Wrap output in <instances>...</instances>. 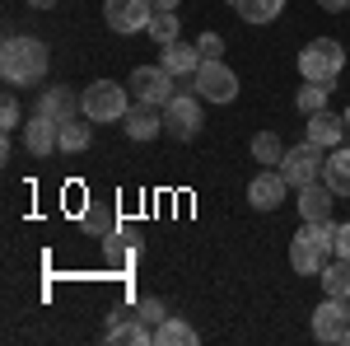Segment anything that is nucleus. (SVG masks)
I'll return each mask as SVG.
<instances>
[{
    "instance_id": "nucleus-21",
    "label": "nucleus",
    "mask_w": 350,
    "mask_h": 346,
    "mask_svg": "<svg viewBox=\"0 0 350 346\" xmlns=\"http://www.w3.org/2000/svg\"><path fill=\"white\" fill-rule=\"evenodd\" d=\"M154 342H159V346H196V342H201V332H196L191 323H183V319L168 314V319L154 328Z\"/></svg>"
},
{
    "instance_id": "nucleus-28",
    "label": "nucleus",
    "mask_w": 350,
    "mask_h": 346,
    "mask_svg": "<svg viewBox=\"0 0 350 346\" xmlns=\"http://www.w3.org/2000/svg\"><path fill=\"white\" fill-rule=\"evenodd\" d=\"M84 230H89L94 239L117 234V215H112V206H89V211H84Z\"/></svg>"
},
{
    "instance_id": "nucleus-12",
    "label": "nucleus",
    "mask_w": 350,
    "mask_h": 346,
    "mask_svg": "<svg viewBox=\"0 0 350 346\" xmlns=\"http://www.w3.org/2000/svg\"><path fill=\"white\" fill-rule=\"evenodd\" d=\"M346 136H350V127H346V117L341 112H313L308 117V127H304V140H313V145H323V150H336V145H346Z\"/></svg>"
},
{
    "instance_id": "nucleus-16",
    "label": "nucleus",
    "mask_w": 350,
    "mask_h": 346,
    "mask_svg": "<svg viewBox=\"0 0 350 346\" xmlns=\"http://www.w3.org/2000/svg\"><path fill=\"white\" fill-rule=\"evenodd\" d=\"M122 127L131 140H154L163 136V108H150V103H135L126 117H122Z\"/></svg>"
},
{
    "instance_id": "nucleus-15",
    "label": "nucleus",
    "mask_w": 350,
    "mask_h": 346,
    "mask_svg": "<svg viewBox=\"0 0 350 346\" xmlns=\"http://www.w3.org/2000/svg\"><path fill=\"white\" fill-rule=\"evenodd\" d=\"M299 215L304 220H332V206H336V192L318 178V183H308V187H299Z\"/></svg>"
},
{
    "instance_id": "nucleus-7",
    "label": "nucleus",
    "mask_w": 350,
    "mask_h": 346,
    "mask_svg": "<svg viewBox=\"0 0 350 346\" xmlns=\"http://www.w3.org/2000/svg\"><path fill=\"white\" fill-rule=\"evenodd\" d=\"M191 89H196L206 103H234V99H239V75H234L224 61H201V71L191 75Z\"/></svg>"
},
{
    "instance_id": "nucleus-22",
    "label": "nucleus",
    "mask_w": 350,
    "mask_h": 346,
    "mask_svg": "<svg viewBox=\"0 0 350 346\" xmlns=\"http://www.w3.org/2000/svg\"><path fill=\"white\" fill-rule=\"evenodd\" d=\"M94 145V122L89 117H70L66 127H61V150L66 155H84Z\"/></svg>"
},
{
    "instance_id": "nucleus-30",
    "label": "nucleus",
    "mask_w": 350,
    "mask_h": 346,
    "mask_svg": "<svg viewBox=\"0 0 350 346\" xmlns=\"http://www.w3.org/2000/svg\"><path fill=\"white\" fill-rule=\"evenodd\" d=\"M140 319L150 323V328H159L163 319H168V309H163V299H140V309H135Z\"/></svg>"
},
{
    "instance_id": "nucleus-29",
    "label": "nucleus",
    "mask_w": 350,
    "mask_h": 346,
    "mask_svg": "<svg viewBox=\"0 0 350 346\" xmlns=\"http://www.w3.org/2000/svg\"><path fill=\"white\" fill-rule=\"evenodd\" d=\"M0 132H24V108H19V99H14V94H5V99H0Z\"/></svg>"
},
{
    "instance_id": "nucleus-37",
    "label": "nucleus",
    "mask_w": 350,
    "mask_h": 346,
    "mask_svg": "<svg viewBox=\"0 0 350 346\" xmlns=\"http://www.w3.org/2000/svg\"><path fill=\"white\" fill-rule=\"evenodd\" d=\"M346 304H350V299H346Z\"/></svg>"
},
{
    "instance_id": "nucleus-4",
    "label": "nucleus",
    "mask_w": 350,
    "mask_h": 346,
    "mask_svg": "<svg viewBox=\"0 0 350 346\" xmlns=\"http://www.w3.org/2000/svg\"><path fill=\"white\" fill-rule=\"evenodd\" d=\"M323 169H327V150H323V145H313V140L290 145L285 160H280V173H285V183L295 187V192H299V187H308V183H318Z\"/></svg>"
},
{
    "instance_id": "nucleus-14",
    "label": "nucleus",
    "mask_w": 350,
    "mask_h": 346,
    "mask_svg": "<svg viewBox=\"0 0 350 346\" xmlns=\"http://www.w3.org/2000/svg\"><path fill=\"white\" fill-rule=\"evenodd\" d=\"M33 112H47L52 122H70V117H84V103H80V94L75 89H66V84H56V89H42V99H38V108Z\"/></svg>"
},
{
    "instance_id": "nucleus-38",
    "label": "nucleus",
    "mask_w": 350,
    "mask_h": 346,
    "mask_svg": "<svg viewBox=\"0 0 350 346\" xmlns=\"http://www.w3.org/2000/svg\"><path fill=\"white\" fill-rule=\"evenodd\" d=\"M346 14H350V10H346Z\"/></svg>"
},
{
    "instance_id": "nucleus-26",
    "label": "nucleus",
    "mask_w": 350,
    "mask_h": 346,
    "mask_svg": "<svg viewBox=\"0 0 350 346\" xmlns=\"http://www.w3.org/2000/svg\"><path fill=\"white\" fill-rule=\"evenodd\" d=\"M252 160L267 164V169H280V160H285V140L275 132H257L252 136Z\"/></svg>"
},
{
    "instance_id": "nucleus-8",
    "label": "nucleus",
    "mask_w": 350,
    "mask_h": 346,
    "mask_svg": "<svg viewBox=\"0 0 350 346\" xmlns=\"http://www.w3.org/2000/svg\"><path fill=\"white\" fill-rule=\"evenodd\" d=\"M103 19H108L112 33H145L150 19H154V5L150 0H103Z\"/></svg>"
},
{
    "instance_id": "nucleus-9",
    "label": "nucleus",
    "mask_w": 350,
    "mask_h": 346,
    "mask_svg": "<svg viewBox=\"0 0 350 346\" xmlns=\"http://www.w3.org/2000/svg\"><path fill=\"white\" fill-rule=\"evenodd\" d=\"M350 332V304L336 295H323V304L313 309V337L318 342H346Z\"/></svg>"
},
{
    "instance_id": "nucleus-32",
    "label": "nucleus",
    "mask_w": 350,
    "mask_h": 346,
    "mask_svg": "<svg viewBox=\"0 0 350 346\" xmlns=\"http://www.w3.org/2000/svg\"><path fill=\"white\" fill-rule=\"evenodd\" d=\"M336 258L350 262V225H336Z\"/></svg>"
},
{
    "instance_id": "nucleus-5",
    "label": "nucleus",
    "mask_w": 350,
    "mask_h": 346,
    "mask_svg": "<svg viewBox=\"0 0 350 346\" xmlns=\"http://www.w3.org/2000/svg\"><path fill=\"white\" fill-rule=\"evenodd\" d=\"M126 84H131L135 103H150V108H163L173 94H178V75H168L163 66H135Z\"/></svg>"
},
{
    "instance_id": "nucleus-3",
    "label": "nucleus",
    "mask_w": 350,
    "mask_h": 346,
    "mask_svg": "<svg viewBox=\"0 0 350 346\" xmlns=\"http://www.w3.org/2000/svg\"><path fill=\"white\" fill-rule=\"evenodd\" d=\"M341 71H346V47L336 38H313L299 52V75L304 80H341Z\"/></svg>"
},
{
    "instance_id": "nucleus-10",
    "label": "nucleus",
    "mask_w": 350,
    "mask_h": 346,
    "mask_svg": "<svg viewBox=\"0 0 350 346\" xmlns=\"http://www.w3.org/2000/svg\"><path fill=\"white\" fill-rule=\"evenodd\" d=\"M285 197H290V183H285L280 169H262V173H252V183H247V201H252V211H275V206H285Z\"/></svg>"
},
{
    "instance_id": "nucleus-1",
    "label": "nucleus",
    "mask_w": 350,
    "mask_h": 346,
    "mask_svg": "<svg viewBox=\"0 0 350 346\" xmlns=\"http://www.w3.org/2000/svg\"><path fill=\"white\" fill-rule=\"evenodd\" d=\"M47 66H52V52H47L42 38H24V33L5 38V47H0V75H5V84H14V89L42 84L47 80Z\"/></svg>"
},
{
    "instance_id": "nucleus-20",
    "label": "nucleus",
    "mask_w": 350,
    "mask_h": 346,
    "mask_svg": "<svg viewBox=\"0 0 350 346\" xmlns=\"http://www.w3.org/2000/svg\"><path fill=\"white\" fill-rule=\"evenodd\" d=\"M290 267H295L299 276H323L327 253H318L313 243H304V239H290Z\"/></svg>"
},
{
    "instance_id": "nucleus-25",
    "label": "nucleus",
    "mask_w": 350,
    "mask_h": 346,
    "mask_svg": "<svg viewBox=\"0 0 350 346\" xmlns=\"http://www.w3.org/2000/svg\"><path fill=\"white\" fill-rule=\"evenodd\" d=\"M234 10H239V19H247V24H271V19H280L285 0H234Z\"/></svg>"
},
{
    "instance_id": "nucleus-33",
    "label": "nucleus",
    "mask_w": 350,
    "mask_h": 346,
    "mask_svg": "<svg viewBox=\"0 0 350 346\" xmlns=\"http://www.w3.org/2000/svg\"><path fill=\"white\" fill-rule=\"evenodd\" d=\"M318 5H323L327 14H346V10H350V0H318Z\"/></svg>"
},
{
    "instance_id": "nucleus-18",
    "label": "nucleus",
    "mask_w": 350,
    "mask_h": 346,
    "mask_svg": "<svg viewBox=\"0 0 350 346\" xmlns=\"http://www.w3.org/2000/svg\"><path fill=\"white\" fill-rule=\"evenodd\" d=\"M108 342L112 346H150V342H154V328L135 314L131 323H112V328H108Z\"/></svg>"
},
{
    "instance_id": "nucleus-24",
    "label": "nucleus",
    "mask_w": 350,
    "mask_h": 346,
    "mask_svg": "<svg viewBox=\"0 0 350 346\" xmlns=\"http://www.w3.org/2000/svg\"><path fill=\"white\" fill-rule=\"evenodd\" d=\"M159 47H168V42H178L183 38V14L178 10H154V19H150V28H145Z\"/></svg>"
},
{
    "instance_id": "nucleus-19",
    "label": "nucleus",
    "mask_w": 350,
    "mask_h": 346,
    "mask_svg": "<svg viewBox=\"0 0 350 346\" xmlns=\"http://www.w3.org/2000/svg\"><path fill=\"white\" fill-rule=\"evenodd\" d=\"M332 89H336V80H304V89L295 94V108L304 112V117H313V112H323V108H327Z\"/></svg>"
},
{
    "instance_id": "nucleus-36",
    "label": "nucleus",
    "mask_w": 350,
    "mask_h": 346,
    "mask_svg": "<svg viewBox=\"0 0 350 346\" xmlns=\"http://www.w3.org/2000/svg\"><path fill=\"white\" fill-rule=\"evenodd\" d=\"M341 117H346V127H350V103H346V112H341Z\"/></svg>"
},
{
    "instance_id": "nucleus-6",
    "label": "nucleus",
    "mask_w": 350,
    "mask_h": 346,
    "mask_svg": "<svg viewBox=\"0 0 350 346\" xmlns=\"http://www.w3.org/2000/svg\"><path fill=\"white\" fill-rule=\"evenodd\" d=\"M201 94H173L168 103H163V136H173V140H191V136L201 132Z\"/></svg>"
},
{
    "instance_id": "nucleus-17",
    "label": "nucleus",
    "mask_w": 350,
    "mask_h": 346,
    "mask_svg": "<svg viewBox=\"0 0 350 346\" xmlns=\"http://www.w3.org/2000/svg\"><path fill=\"white\" fill-rule=\"evenodd\" d=\"M323 183L336 192V197H350V145H336L327 155V169H323Z\"/></svg>"
},
{
    "instance_id": "nucleus-13",
    "label": "nucleus",
    "mask_w": 350,
    "mask_h": 346,
    "mask_svg": "<svg viewBox=\"0 0 350 346\" xmlns=\"http://www.w3.org/2000/svg\"><path fill=\"white\" fill-rule=\"evenodd\" d=\"M201 61H206L201 47H196V42H183V38L168 42V47H159V66L168 75H178V80H191V75L201 71Z\"/></svg>"
},
{
    "instance_id": "nucleus-27",
    "label": "nucleus",
    "mask_w": 350,
    "mask_h": 346,
    "mask_svg": "<svg viewBox=\"0 0 350 346\" xmlns=\"http://www.w3.org/2000/svg\"><path fill=\"white\" fill-rule=\"evenodd\" d=\"M323 295H336V299H350V262L346 258H336V262L323 267Z\"/></svg>"
},
{
    "instance_id": "nucleus-31",
    "label": "nucleus",
    "mask_w": 350,
    "mask_h": 346,
    "mask_svg": "<svg viewBox=\"0 0 350 346\" xmlns=\"http://www.w3.org/2000/svg\"><path fill=\"white\" fill-rule=\"evenodd\" d=\"M196 47H201L206 61H219V56H224V38H219V33H201V38H196Z\"/></svg>"
},
{
    "instance_id": "nucleus-34",
    "label": "nucleus",
    "mask_w": 350,
    "mask_h": 346,
    "mask_svg": "<svg viewBox=\"0 0 350 346\" xmlns=\"http://www.w3.org/2000/svg\"><path fill=\"white\" fill-rule=\"evenodd\" d=\"M150 5H154V10H178L183 0H150Z\"/></svg>"
},
{
    "instance_id": "nucleus-23",
    "label": "nucleus",
    "mask_w": 350,
    "mask_h": 346,
    "mask_svg": "<svg viewBox=\"0 0 350 346\" xmlns=\"http://www.w3.org/2000/svg\"><path fill=\"white\" fill-rule=\"evenodd\" d=\"M295 239H304V243H313L318 253H336V220H304V230H299Z\"/></svg>"
},
{
    "instance_id": "nucleus-11",
    "label": "nucleus",
    "mask_w": 350,
    "mask_h": 346,
    "mask_svg": "<svg viewBox=\"0 0 350 346\" xmlns=\"http://www.w3.org/2000/svg\"><path fill=\"white\" fill-rule=\"evenodd\" d=\"M24 145H28V155L47 160L52 150H61V122H52L47 112H33L24 122Z\"/></svg>"
},
{
    "instance_id": "nucleus-35",
    "label": "nucleus",
    "mask_w": 350,
    "mask_h": 346,
    "mask_svg": "<svg viewBox=\"0 0 350 346\" xmlns=\"http://www.w3.org/2000/svg\"><path fill=\"white\" fill-rule=\"evenodd\" d=\"M28 5H33V10H52L56 0H28Z\"/></svg>"
},
{
    "instance_id": "nucleus-2",
    "label": "nucleus",
    "mask_w": 350,
    "mask_h": 346,
    "mask_svg": "<svg viewBox=\"0 0 350 346\" xmlns=\"http://www.w3.org/2000/svg\"><path fill=\"white\" fill-rule=\"evenodd\" d=\"M84 117L98 127V122H122L131 112V84H117V80H94L80 94Z\"/></svg>"
}]
</instances>
